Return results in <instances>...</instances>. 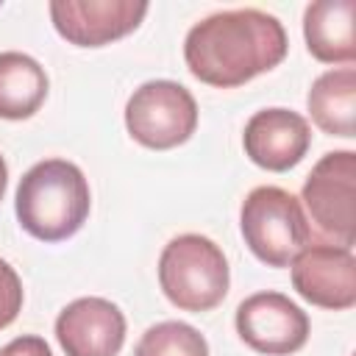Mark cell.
Instances as JSON below:
<instances>
[{
	"label": "cell",
	"instance_id": "cell-1",
	"mask_svg": "<svg viewBox=\"0 0 356 356\" xmlns=\"http://www.w3.org/2000/svg\"><path fill=\"white\" fill-rule=\"evenodd\" d=\"M286 47V31L273 14L231 8L189 28L184 61L197 81L217 89H234L278 67Z\"/></svg>",
	"mask_w": 356,
	"mask_h": 356
},
{
	"label": "cell",
	"instance_id": "cell-2",
	"mask_svg": "<svg viewBox=\"0 0 356 356\" xmlns=\"http://www.w3.org/2000/svg\"><path fill=\"white\" fill-rule=\"evenodd\" d=\"M89 209V181L67 159H44L19 178L14 211L22 231L39 242L70 239L86 222Z\"/></svg>",
	"mask_w": 356,
	"mask_h": 356
},
{
	"label": "cell",
	"instance_id": "cell-3",
	"mask_svg": "<svg viewBox=\"0 0 356 356\" xmlns=\"http://www.w3.org/2000/svg\"><path fill=\"white\" fill-rule=\"evenodd\" d=\"M228 259L217 242L200 234L170 239L159 256V284L164 298L181 312H209L228 295Z\"/></svg>",
	"mask_w": 356,
	"mask_h": 356
},
{
	"label": "cell",
	"instance_id": "cell-4",
	"mask_svg": "<svg viewBox=\"0 0 356 356\" xmlns=\"http://www.w3.org/2000/svg\"><path fill=\"white\" fill-rule=\"evenodd\" d=\"M239 228L250 253L267 267H289L312 242L300 200L281 186H256L242 200Z\"/></svg>",
	"mask_w": 356,
	"mask_h": 356
},
{
	"label": "cell",
	"instance_id": "cell-5",
	"mask_svg": "<svg viewBox=\"0 0 356 356\" xmlns=\"http://www.w3.org/2000/svg\"><path fill=\"white\" fill-rule=\"evenodd\" d=\"M300 200L325 242L350 248L356 242V153L331 150L309 172Z\"/></svg>",
	"mask_w": 356,
	"mask_h": 356
},
{
	"label": "cell",
	"instance_id": "cell-6",
	"mask_svg": "<svg viewBox=\"0 0 356 356\" xmlns=\"http://www.w3.org/2000/svg\"><path fill=\"white\" fill-rule=\"evenodd\" d=\"M125 128L142 147H178L197 128V103L175 81H147L125 103Z\"/></svg>",
	"mask_w": 356,
	"mask_h": 356
},
{
	"label": "cell",
	"instance_id": "cell-7",
	"mask_svg": "<svg viewBox=\"0 0 356 356\" xmlns=\"http://www.w3.org/2000/svg\"><path fill=\"white\" fill-rule=\"evenodd\" d=\"M239 339L264 356H289L309 339V314L281 292H256L236 306Z\"/></svg>",
	"mask_w": 356,
	"mask_h": 356
},
{
	"label": "cell",
	"instance_id": "cell-8",
	"mask_svg": "<svg viewBox=\"0 0 356 356\" xmlns=\"http://www.w3.org/2000/svg\"><path fill=\"white\" fill-rule=\"evenodd\" d=\"M289 267L295 292L312 306L345 312L356 303V256L350 248L309 242Z\"/></svg>",
	"mask_w": 356,
	"mask_h": 356
},
{
	"label": "cell",
	"instance_id": "cell-9",
	"mask_svg": "<svg viewBox=\"0 0 356 356\" xmlns=\"http://www.w3.org/2000/svg\"><path fill=\"white\" fill-rule=\"evenodd\" d=\"M147 14L142 0H53L50 19L61 39L78 47H103L139 28Z\"/></svg>",
	"mask_w": 356,
	"mask_h": 356
},
{
	"label": "cell",
	"instance_id": "cell-10",
	"mask_svg": "<svg viewBox=\"0 0 356 356\" xmlns=\"http://www.w3.org/2000/svg\"><path fill=\"white\" fill-rule=\"evenodd\" d=\"M56 339L67 356H117L125 342V314L106 298H78L58 312Z\"/></svg>",
	"mask_w": 356,
	"mask_h": 356
},
{
	"label": "cell",
	"instance_id": "cell-11",
	"mask_svg": "<svg viewBox=\"0 0 356 356\" xmlns=\"http://www.w3.org/2000/svg\"><path fill=\"white\" fill-rule=\"evenodd\" d=\"M312 145V128L306 117L289 108H261L256 111L242 134L245 156L270 172H286L295 167Z\"/></svg>",
	"mask_w": 356,
	"mask_h": 356
},
{
	"label": "cell",
	"instance_id": "cell-12",
	"mask_svg": "<svg viewBox=\"0 0 356 356\" xmlns=\"http://www.w3.org/2000/svg\"><path fill=\"white\" fill-rule=\"evenodd\" d=\"M353 17H356L353 0H317L306 6L303 36L309 53L323 64H353L356 58Z\"/></svg>",
	"mask_w": 356,
	"mask_h": 356
},
{
	"label": "cell",
	"instance_id": "cell-13",
	"mask_svg": "<svg viewBox=\"0 0 356 356\" xmlns=\"http://www.w3.org/2000/svg\"><path fill=\"white\" fill-rule=\"evenodd\" d=\"M314 125L331 136H356V70L339 67L323 72L306 97Z\"/></svg>",
	"mask_w": 356,
	"mask_h": 356
},
{
	"label": "cell",
	"instance_id": "cell-14",
	"mask_svg": "<svg viewBox=\"0 0 356 356\" xmlns=\"http://www.w3.org/2000/svg\"><path fill=\"white\" fill-rule=\"evenodd\" d=\"M47 72L44 67L17 50L0 53V117L3 120H28L33 117L47 97Z\"/></svg>",
	"mask_w": 356,
	"mask_h": 356
},
{
	"label": "cell",
	"instance_id": "cell-15",
	"mask_svg": "<svg viewBox=\"0 0 356 356\" xmlns=\"http://www.w3.org/2000/svg\"><path fill=\"white\" fill-rule=\"evenodd\" d=\"M134 356H209V342L189 323L164 320L142 334Z\"/></svg>",
	"mask_w": 356,
	"mask_h": 356
},
{
	"label": "cell",
	"instance_id": "cell-16",
	"mask_svg": "<svg viewBox=\"0 0 356 356\" xmlns=\"http://www.w3.org/2000/svg\"><path fill=\"white\" fill-rule=\"evenodd\" d=\"M22 309V281L14 267L0 259V331L8 328Z\"/></svg>",
	"mask_w": 356,
	"mask_h": 356
},
{
	"label": "cell",
	"instance_id": "cell-17",
	"mask_svg": "<svg viewBox=\"0 0 356 356\" xmlns=\"http://www.w3.org/2000/svg\"><path fill=\"white\" fill-rule=\"evenodd\" d=\"M0 356H53V350L42 337H17L0 348Z\"/></svg>",
	"mask_w": 356,
	"mask_h": 356
},
{
	"label": "cell",
	"instance_id": "cell-18",
	"mask_svg": "<svg viewBox=\"0 0 356 356\" xmlns=\"http://www.w3.org/2000/svg\"><path fill=\"white\" fill-rule=\"evenodd\" d=\"M6 186H8V167H6V159L0 156V200L6 195Z\"/></svg>",
	"mask_w": 356,
	"mask_h": 356
}]
</instances>
